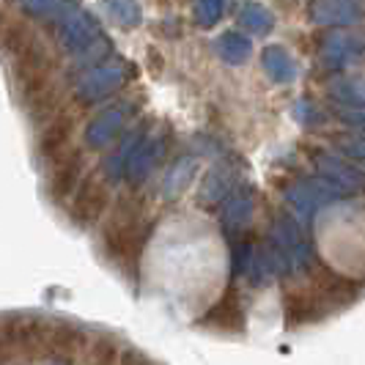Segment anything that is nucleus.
<instances>
[{"label": "nucleus", "mask_w": 365, "mask_h": 365, "mask_svg": "<svg viewBox=\"0 0 365 365\" xmlns=\"http://www.w3.org/2000/svg\"><path fill=\"white\" fill-rule=\"evenodd\" d=\"M99 19L93 17L91 11H80L74 9L69 17L61 19V28H58V41L63 50L69 53H83L88 50L93 41H99Z\"/></svg>", "instance_id": "f257e3e1"}, {"label": "nucleus", "mask_w": 365, "mask_h": 365, "mask_svg": "<svg viewBox=\"0 0 365 365\" xmlns=\"http://www.w3.org/2000/svg\"><path fill=\"white\" fill-rule=\"evenodd\" d=\"M365 19V9L357 0H313L311 22L324 28H349Z\"/></svg>", "instance_id": "f03ea898"}, {"label": "nucleus", "mask_w": 365, "mask_h": 365, "mask_svg": "<svg viewBox=\"0 0 365 365\" xmlns=\"http://www.w3.org/2000/svg\"><path fill=\"white\" fill-rule=\"evenodd\" d=\"M319 58L327 63L329 69L351 66V63H357L360 58H365V38L354 36V34H344V31L329 34V36L322 41Z\"/></svg>", "instance_id": "7ed1b4c3"}, {"label": "nucleus", "mask_w": 365, "mask_h": 365, "mask_svg": "<svg viewBox=\"0 0 365 365\" xmlns=\"http://www.w3.org/2000/svg\"><path fill=\"white\" fill-rule=\"evenodd\" d=\"M124 74H127V66L121 61H113V63H99L93 72H88L80 83V99H99L105 93L115 91L121 83H124Z\"/></svg>", "instance_id": "20e7f679"}, {"label": "nucleus", "mask_w": 365, "mask_h": 365, "mask_svg": "<svg viewBox=\"0 0 365 365\" xmlns=\"http://www.w3.org/2000/svg\"><path fill=\"white\" fill-rule=\"evenodd\" d=\"M261 66L269 74L272 83H292L297 74V63H294L292 53L283 44H269L261 50Z\"/></svg>", "instance_id": "39448f33"}, {"label": "nucleus", "mask_w": 365, "mask_h": 365, "mask_svg": "<svg viewBox=\"0 0 365 365\" xmlns=\"http://www.w3.org/2000/svg\"><path fill=\"white\" fill-rule=\"evenodd\" d=\"M215 50H217V55L225 61V63L239 66V63H245V61L250 58L253 44H250V38L242 36L239 31H225V34L215 41Z\"/></svg>", "instance_id": "423d86ee"}, {"label": "nucleus", "mask_w": 365, "mask_h": 365, "mask_svg": "<svg viewBox=\"0 0 365 365\" xmlns=\"http://www.w3.org/2000/svg\"><path fill=\"white\" fill-rule=\"evenodd\" d=\"M22 9L36 19H55L61 22L77 9V0H19Z\"/></svg>", "instance_id": "0eeeda50"}, {"label": "nucleus", "mask_w": 365, "mask_h": 365, "mask_svg": "<svg viewBox=\"0 0 365 365\" xmlns=\"http://www.w3.org/2000/svg\"><path fill=\"white\" fill-rule=\"evenodd\" d=\"M239 22H242L250 34H256V36H264V34H269L274 28L272 11H269L267 6H261V3H247V6L242 9V14H239Z\"/></svg>", "instance_id": "6e6552de"}, {"label": "nucleus", "mask_w": 365, "mask_h": 365, "mask_svg": "<svg viewBox=\"0 0 365 365\" xmlns=\"http://www.w3.org/2000/svg\"><path fill=\"white\" fill-rule=\"evenodd\" d=\"M121 110L124 108L105 110L91 127H88V143H91V146H102V143H108L110 138L115 135V129L121 127V115H124Z\"/></svg>", "instance_id": "1a4fd4ad"}, {"label": "nucleus", "mask_w": 365, "mask_h": 365, "mask_svg": "<svg viewBox=\"0 0 365 365\" xmlns=\"http://www.w3.org/2000/svg\"><path fill=\"white\" fill-rule=\"evenodd\" d=\"M329 93L349 105H365V77H338L329 83Z\"/></svg>", "instance_id": "9d476101"}, {"label": "nucleus", "mask_w": 365, "mask_h": 365, "mask_svg": "<svg viewBox=\"0 0 365 365\" xmlns=\"http://www.w3.org/2000/svg\"><path fill=\"white\" fill-rule=\"evenodd\" d=\"M108 14L118 25H127V28H138L143 19V11L135 0H108Z\"/></svg>", "instance_id": "9b49d317"}, {"label": "nucleus", "mask_w": 365, "mask_h": 365, "mask_svg": "<svg viewBox=\"0 0 365 365\" xmlns=\"http://www.w3.org/2000/svg\"><path fill=\"white\" fill-rule=\"evenodd\" d=\"M222 11H225V0H195L192 6V14H195V22L201 28H212L222 19Z\"/></svg>", "instance_id": "f8f14e48"}]
</instances>
